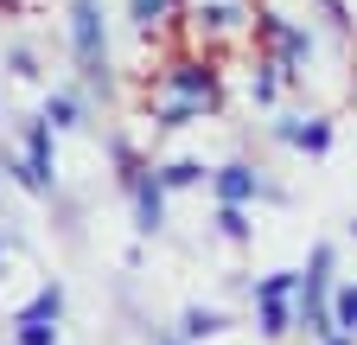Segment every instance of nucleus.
<instances>
[{
	"instance_id": "nucleus-1",
	"label": "nucleus",
	"mask_w": 357,
	"mask_h": 345,
	"mask_svg": "<svg viewBox=\"0 0 357 345\" xmlns=\"http://www.w3.org/2000/svg\"><path fill=\"white\" fill-rule=\"evenodd\" d=\"M77 52H83L89 71L102 64V45H96V7H89V0H77ZM96 77H102V71H96Z\"/></svg>"
},
{
	"instance_id": "nucleus-2",
	"label": "nucleus",
	"mask_w": 357,
	"mask_h": 345,
	"mask_svg": "<svg viewBox=\"0 0 357 345\" xmlns=\"http://www.w3.org/2000/svg\"><path fill=\"white\" fill-rule=\"evenodd\" d=\"M217 192H223V205H243V198L255 192V172H249V166H223V172H217Z\"/></svg>"
},
{
	"instance_id": "nucleus-3",
	"label": "nucleus",
	"mask_w": 357,
	"mask_h": 345,
	"mask_svg": "<svg viewBox=\"0 0 357 345\" xmlns=\"http://www.w3.org/2000/svg\"><path fill=\"white\" fill-rule=\"evenodd\" d=\"M287 141L306 147V154H326V147H332V128H326V122H306V128H287Z\"/></svg>"
},
{
	"instance_id": "nucleus-4",
	"label": "nucleus",
	"mask_w": 357,
	"mask_h": 345,
	"mask_svg": "<svg viewBox=\"0 0 357 345\" xmlns=\"http://www.w3.org/2000/svg\"><path fill=\"white\" fill-rule=\"evenodd\" d=\"M261 332H268V339L287 332V294H261Z\"/></svg>"
},
{
	"instance_id": "nucleus-5",
	"label": "nucleus",
	"mask_w": 357,
	"mask_h": 345,
	"mask_svg": "<svg viewBox=\"0 0 357 345\" xmlns=\"http://www.w3.org/2000/svg\"><path fill=\"white\" fill-rule=\"evenodd\" d=\"M134 198H141V230H160V186L134 179Z\"/></svg>"
},
{
	"instance_id": "nucleus-6",
	"label": "nucleus",
	"mask_w": 357,
	"mask_h": 345,
	"mask_svg": "<svg viewBox=\"0 0 357 345\" xmlns=\"http://www.w3.org/2000/svg\"><path fill=\"white\" fill-rule=\"evenodd\" d=\"M332 326L357 339V288H344V294H338V307H332Z\"/></svg>"
},
{
	"instance_id": "nucleus-7",
	"label": "nucleus",
	"mask_w": 357,
	"mask_h": 345,
	"mask_svg": "<svg viewBox=\"0 0 357 345\" xmlns=\"http://www.w3.org/2000/svg\"><path fill=\"white\" fill-rule=\"evenodd\" d=\"M178 90H185V96H211V71L204 64H185V71H178Z\"/></svg>"
},
{
	"instance_id": "nucleus-8",
	"label": "nucleus",
	"mask_w": 357,
	"mask_h": 345,
	"mask_svg": "<svg viewBox=\"0 0 357 345\" xmlns=\"http://www.w3.org/2000/svg\"><path fill=\"white\" fill-rule=\"evenodd\" d=\"M217 326H223V314H204V307L185 314V339H204V332H217Z\"/></svg>"
},
{
	"instance_id": "nucleus-9",
	"label": "nucleus",
	"mask_w": 357,
	"mask_h": 345,
	"mask_svg": "<svg viewBox=\"0 0 357 345\" xmlns=\"http://www.w3.org/2000/svg\"><path fill=\"white\" fill-rule=\"evenodd\" d=\"M217 224H223V237H249V224H243V211H236V205H223V211H217Z\"/></svg>"
},
{
	"instance_id": "nucleus-10",
	"label": "nucleus",
	"mask_w": 357,
	"mask_h": 345,
	"mask_svg": "<svg viewBox=\"0 0 357 345\" xmlns=\"http://www.w3.org/2000/svg\"><path fill=\"white\" fill-rule=\"evenodd\" d=\"M20 326H26L20 345H52V326H45V320H20Z\"/></svg>"
},
{
	"instance_id": "nucleus-11",
	"label": "nucleus",
	"mask_w": 357,
	"mask_h": 345,
	"mask_svg": "<svg viewBox=\"0 0 357 345\" xmlns=\"http://www.w3.org/2000/svg\"><path fill=\"white\" fill-rule=\"evenodd\" d=\"M70 115H77V103H64V96L45 109V122H52V128H70Z\"/></svg>"
},
{
	"instance_id": "nucleus-12",
	"label": "nucleus",
	"mask_w": 357,
	"mask_h": 345,
	"mask_svg": "<svg viewBox=\"0 0 357 345\" xmlns=\"http://www.w3.org/2000/svg\"><path fill=\"white\" fill-rule=\"evenodd\" d=\"M198 179V166L192 160H178V166H166V186H192Z\"/></svg>"
},
{
	"instance_id": "nucleus-13",
	"label": "nucleus",
	"mask_w": 357,
	"mask_h": 345,
	"mask_svg": "<svg viewBox=\"0 0 357 345\" xmlns=\"http://www.w3.org/2000/svg\"><path fill=\"white\" fill-rule=\"evenodd\" d=\"M160 7H166V0H134V20H153Z\"/></svg>"
},
{
	"instance_id": "nucleus-14",
	"label": "nucleus",
	"mask_w": 357,
	"mask_h": 345,
	"mask_svg": "<svg viewBox=\"0 0 357 345\" xmlns=\"http://www.w3.org/2000/svg\"><path fill=\"white\" fill-rule=\"evenodd\" d=\"M326 345H351V332H344V339H326Z\"/></svg>"
},
{
	"instance_id": "nucleus-15",
	"label": "nucleus",
	"mask_w": 357,
	"mask_h": 345,
	"mask_svg": "<svg viewBox=\"0 0 357 345\" xmlns=\"http://www.w3.org/2000/svg\"><path fill=\"white\" fill-rule=\"evenodd\" d=\"M351 230H357V224H351Z\"/></svg>"
}]
</instances>
